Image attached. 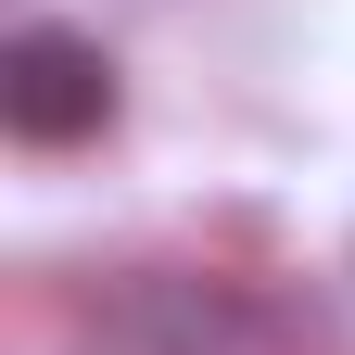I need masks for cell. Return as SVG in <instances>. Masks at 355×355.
I'll list each match as a JSON object with an SVG mask.
<instances>
[{
  "mask_svg": "<svg viewBox=\"0 0 355 355\" xmlns=\"http://www.w3.org/2000/svg\"><path fill=\"white\" fill-rule=\"evenodd\" d=\"M89 355H279L266 318L241 292H203V279H153L114 304V330H89Z\"/></svg>",
  "mask_w": 355,
  "mask_h": 355,
  "instance_id": "7a4b0ae2",
  "label": "cell"
},
{
  "mask_svg": "<svg viewBox=\"0 0 355 355\" xmlns=\"http://www.w3.org/2000/svg\"><path fill=\"white\" fill-rule=\"evenodd\" d=\"M0 127H13L26 153L102 140V127H114V64H102V38H76V26H13V38H0Z\"/></svg>",
  "mask_w": 355,
  "mask_h": 355,
  "instance_id": "6da1fadb",
  "label": "cell"
}]
</instances>
